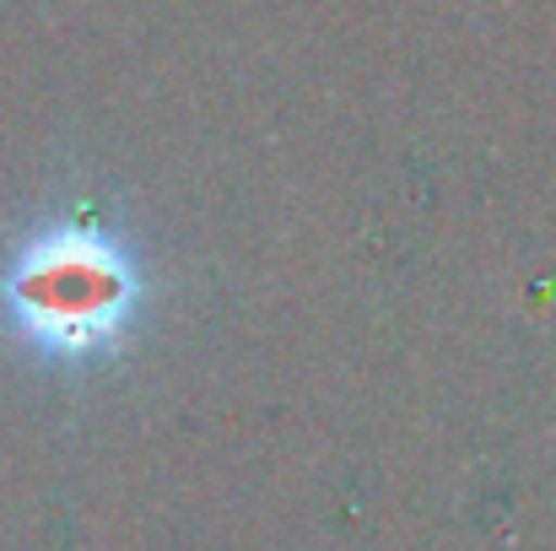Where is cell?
Listing matches in <instances>:
<instances>
[{"mask_svg":"<svg viewBox=\"0 0 556 551\" xmlns=\"http://www.w3.org/2000/svg\"><path fill=\"white\" fill-rule=\"evenodd\" d=\"M0 303L11 325L49 358L87 363L114 352L141 303V276L130 254L92 222H65L38 233L5 271Z\"/></svg>","mask_w":556,"mask_h":551,"instance_id":"6da1fadb","label":"cell"}]
</instances>
